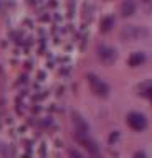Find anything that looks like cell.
Wrapping results in <instances>:
<instances>
[{
	"label": "cell",
	"instance_id": "6da1fadb",
	"mask_svg": "<svg viewBox=\"0 0 152 158\" xmlns=\"http://www.w3.org/2000/svg\"><path fill=\"white\" fill-rule=\"evenodd\" d=\"M129 123L132 128H136V130H141V128L145 127V120L144 117L139 115V114H132V115L129 117Z\"/></svg>",
	"mask_w": 152,
	"mask_h": 158
},
{
	"label": "cell",
	"instance_id": "7a4b0ae2",
	"mask_svg": "<svg viewBox=\"0 0 152 158\" xmlns=\"http://www.w3.org/2000/svg\"><path fill=\"white\" fill-rule=\"evenodd\" d=\"M122 10H124L126 15H131L132 12H134V3H132V2H126L124 5H122Z\"/></svg>",
	"mask_w": 152,
	"mask_h": 158
},
{
	"label": "cell",
	"instance_id": "3957f363",
	"mask_svg": "<svg viewBox=\"0 0 152 158\" xmlns=\"http://www.w3.org/2000/svg\"><path fill=\"white\" fill-rule=\"evenodd\" d=\"M141 59H142L141 56H137V58L134 56V58H132V59H131V63H132V64H134V63H139V61H141Z\"/></svg>",
	"mask_w": 152,
	"mask_h": 158
}]
</instances>
